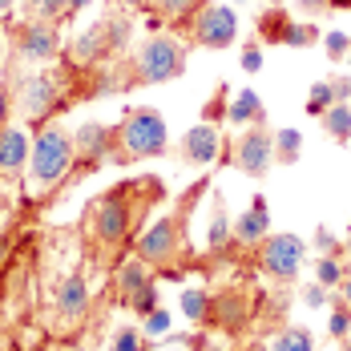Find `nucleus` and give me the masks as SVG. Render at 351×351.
<instances>
[{
    "instance_id": "obj_1",
    "label": "nucleus",
    "mask_w": 351,
    "mask_h": 351,
    "mask_svg": "<svg viewBox=\"0 0 351 351\" xmlns=\"http://www.w3.org/2000/svg\"><path fill=\"white\" fill-rule=\"evenodd\" d=\"M73 162H77V149H73V130L61 125H40L29 149V182L33 186H57L73 174Z\"/></svg>"
},
{
    "instance_id": "obj_2",
    "label": "nucleus",
    "mask_w": 351,
    "mask_h": 351,
    "mask_svg": "<svg viewBox=\"0 0 351 351\" xmlns=\"http://www.w3.org/2000/svg\"><path fill=\"white\" fill-rule=\"evenodd\" d=\"M166 149H170L166 117L149 106L125 109L117 125V158H162Z\"/></svg>"
},
{
    "instance_id": "obj_3",
    "label": "nucleus",
    "mask_w": 351,
    "mask_h": 351,
    "mask_svg": "<svg viewBox=\"0 0 351 351\" xmlns=\"http://www.w3.org/2000/svg\"><path fill=\"white\" fill-rule=\"evenodd\" d=\"M12 113L25 121V125H49V117L61 109V77L57 73H21L12 85Z\"/></svg>"
},
{
    "instance_id": "obj_4",
    "label": "nucleus",
    "mask_w": 351,
    "mask_h": 351,
    "mask_svg": "<svg viewBox=\"0 0 351 351\" xmlns=\"http://www.w3.org/2000/svg\"><path fill=\"white\" fill-rule=\"evenodd\" d=\"M186 73V45L170 33H154L141 40L134 57V81L141 85H166Z\"/></svg>"
},
{
    "instance_id": "obj_5",
    "label": "nucleus",
    "mask_w": 351,
    "mask_h": 351,
    "mask_svg": "<svg viewBox=\"0 0 351 351\" xmlns=\"http://www.w3.org/2000/svg\"><path fill=\"white\" fill-rule=\"evenodd\" d=\"M134 222H138V206L130 198L125 186H113L106 198L89 210V230L101 246H121L134 239Z\"/></svg>"
},
{
    "instance_id": "obj_6",
    "label": "nucleus",
    "mask_w": 351,
    "mask_h": 351,
    "mask_svg": "<svg viewBox=\"0 0 351 351\" xmlns=\"http://www.w3.org/2000/svg\"><path fill=\"white\" fill-rule=\"evenodd\" d=\"M254 258H258V271L271 275L279 282H295L303 263H307V243L299 234H267L263 243L254 246Z\"/></svg>"
},
{
    "instance_id": "obj_7",
    "label": "nucleus",
    "mask_w": 351,
    "mask_h": 351,
    "mask_svg": "<svg viewBox=\"0 0 351 351\" xmlns=\"http://www.w3.org/2000/svg\"><path fill=\"white\" fill-rule=\"evenodd\" d=\"M134 250H138L141 263H149V267H170L178 258V250H182V218L178 214L154 218L134 239Z\"/></svg>"
},
{
    "instance_id": "obj_8",
    "label": "nucleus",
    "mask_w": 351,
    "mask_h": 351,
    "mask_svg": "<svg viewBox=\"0 0 351 351\" xmlns=\"http://www.w3.org/2000/svg\"><path fill=\"white\" fill-rule=\"evenodd\" d=\"M190 40L198 49H230L239 40V12L230 4H202L190 16Z\"/></svg>"
},
{
    "instance_id": "obj_9",
    "label": "nucleus",
    "mask_w": 351,
    "mask_h": 351,
    "mask_svg": "<svg viewBox=\"0 0 351 351\" xmlns=\"http://www.w3.org/2000/svg\"><path fill=\"white\" fill-rule=\"evenodd\" d=\"M230 166H239L246 178H267L275 166V130L246 125L234 141V149H230Z\"/></svg>"
},
{
    "instance_id": "obj_10",
    "label": "nucleus",
    "mask_w": 351,
    "mask_h": 351,
    "mask_svg": "<svg viewBox=\"0 0 351 351\" xmlns=\"http://www.w3.org/2000/svg\"><path fill=\"white\" fill-rule=\"evenodd\" d=\"M12 53H16V61H29V65L53 61L61 53V25L57 21H25L12 33Z\"/></svg>"
},
{
    "instance_id": "obj_11",
    "label": "nucleus",
    "mask_w": 351,
    "mask_h": 351,
    "mask_svg": "<svg viewBox=\"0 0 351 351\" xmlns=\"http://www.w3.org/2000/svg\"><path fill=\"white\" fill-rule=\"evenodd\" d=\"M73 149H77V162L101 166L106 158H117V130H109L101 121H85L73 130Z\"/></svg>"
},
{
    "instance_id": "obj_12",
    "label": "nucleus",
    "mask_w": 351,
    "mask_h": 351,
    "mask_svg": "<svg viewBox=\"0 0 351 351\" xmlns=\"http://www.w3.org/2000/svg\"><path fill=\"white\" fill-rule=\"evenodd\" d=\"M218 149H222V138H218V130H214L210 121H198V125H190L182 141H178V154H182V162H190V166H210L214 158H218Z\"/></svg>"
},
{
    "instance_id": "obj_13",
    "label": "nucleus",
    "mask_w": 351,
    "mask_h": 351,
    "mask_svg": "<svg viewBox=\"0 0 351 351\" xmlns=\"http://www.w3.org/2000/svg\"><path fill=\"white\" fill-rule=\"evenodd\" d=\"M109 53V36H106V21H97V25H89V29H81V33L69 40V57L77 69H89V65H101Z\"/></svg>"
},
{
    "instance_id": "obj_14",
    "label": "nucleus",
    "mask_w": 351,
    "mask_h": 351,
    "mask_svg": "<svg viewBox=\"0 0 351 351\" xmlns=\"http://www.w3.org/2000/svg\"><path fill=\"white\" fill-rule=\"evenodd\" d=\"M267 234H271V206H267L263 194H254V202H250V206L239 214V222H234V243H243V246L254 250Z\"/></svg>"
},
{
    "instance_id": "obj_15",
    "label": "nucleus",
    "mask_w": 351,
    "mask_h": 351,
    "mask_svg": "<svg viewBox=\"0 0 351 351\" xmlns=\"http://www.w3.org/2000/svg\"><path fill=\"white\" fill-rule=\"evenodd\" d=\"M53 307H57L61 319H81L85 311H89V282H85L81 271H73V275H65V279L57 282Z\"/></svg>"
},
{
    "instance_id": "obj_16",
    "label": "nucleus",
    "mask_w": 351,
    "mask_h": 351,
    "mask_svg": "<svg viewBox=\"0 0 351 351\" xmlns=\"http://www.w3.org/2000/svg\"><path fill=\"white\" fill-rule=\"evenodd\" d=\"M29 138H25V130H16V125H4L0 130V178H16L25 166H29Z\"/></svg>"
},
{
    "instance_id": "obj_17",
    "label": "nucleus",
    "mask_w": 351,
    "mask_h": 351,
    "mask_svg": "<svg viewBox=\"0 0 351 351\" xmlns=\"http://www.w3.org/2000/svg\"><path fill=\"white\" fill-rule=\"evenodd\" d=\"M243 323H246V299L243 295H234V291L214 295L210 327H226V331H234V327H243Z\"/></svg>"
},
{
    "instance_id": "obj_18",
    "label": "nucleus",
    "mask_w": 351,
    "mask_h": 351,
    "mask_svg": "<svg viewBox=\"0 0 351 351\" xmlns=\"http://www.w3.org/2000/svg\"><path fill=\"white\" fill-rule=\"evenodd\" d=\"M226 121H234V125H263V121H267L263 97H258L254 89L234 93V101H230V109H226Z\"/></svg>"
},
{
    "instance_id": "obj_19",
    "label": "nucleus",
    "mask_w": 351,
    "mask_h": 351,
    "mask_svg": "<svg viewBox=\"0 0 351 351\" xmlns=\"http://www.w3.org/2000/svg\"><path fill=\"white\" fill-rule=\"evenodd\" d=\"M291 25H295L291 12H287L282 4H275V8H263V12H258V25H254V29H258V40H263V45H282Z\"/></svg>"
},
{
    "instance_id": "obj_20",
    "label": "nucleus",
    "mask_w": 351,
    "mask_h": 351,
    "mask_svg": "<svg viewBox=\"0 0 351 351\" xmlns=\"http://www.w3.org/2000/svg\"><path fill=\"white\" fill-rule=\"evenodd\" d=\"M149 271H154V267H149V263H141V258L121 263V267H117V291H121V299H130V295H138L141 287H149V282H154Z\"/></svg>"
},
{
    "instance_id": "obj_21",
    "label": "nucleus",
    "mask_w": 351,
    "mask_h": 351,
    "mask_svg": "<svg viewBox=\"0 0 351 351\" xmlns=\"http://www.w3.org/2000/svg\"><path fill=\"white\" fill-rule=\"evenodd\" d=\"M319 121H323V130H327V138L331 141H339V145H348L351 141V101H335Z\"/></svg>"
},
{
    "instance_id": "obj_22",
    "label": "nucleus",
    "mask_w": 351,
    "mask_h": 351,
    "mask_svg": "<svg viewBox=\"0 0 351 351\" xmlns=\"http://www.w3.org/2000/svg\"><path fill=\"white\" fill-rule=\"evenodd\" d=\"M303 158V134L295 130V125H282V130H275V162H282V166H295Z\"/></svg>"
},
{
    "instance_id": "obj_23",
    "label": "nucleus",
    "mask_w": 351,
    "mask_h": 351,
    "mask_svg": "<svg viewBox=\"0 0 351 351\" xmlns=\"http://www.w3.org/2000/svg\"><path fill=\"white\" fill-rule=\"evenodd\" d=\"M210 307H214V295L202 291V287H186L182 291V311L190 323H210Z\"/></svg>"
},
{
    "instance_id": "obj_24",
    "label": "nucleus",
    "mask_w": 351,
    "mask_h": 351,
    "mask_svg": "<svg viewBox=\"0 0 351 351\" xmlns=\"http://www.w3.org/2000/svg\"><path fill=\"white\" fill-rule=\"evenodd\" d=\"M343 279H348V263H343V254H319L315 258V282L319 287L335 291Z\"/></svg>"
},
{
    "instance_id": "obj_25",
    "label": "nucleus",
    "mask_w": 351,
    "mask_h": 351,
    "mask_svg": "<svg viewBox=\"0 0 351 351\" xmlns=\"http://www.w3.org/2000/svg\"><path fill=\"white\" fill-rule=\"evenodd\" d=\"M267 351H315V339H311L307 327H282Z\"/></svg>"
},
{
    "instance_id": "obj_26",
    "label": "nucleus",
    "mask_w": 351,
    "mask_h": 351,
    "mask_svg": "<svg viewBox=\"0 0 351 351\" xmlns=\"http://www.w3.org/2000/svg\"><path fill=\"white\" fill-rule=\"evenodd\" d=\"M149 8L158 12V21H174L178 25V21H190L202 8V0H154Z\"/></svg>"
},
{
    "instance_id": "obj_27",
    "label": "nucleus",
    "mask_w": 351,
    "mask_h": 351,
    "mask_svg": "<svg viewBox=\"0 0 351 351\" xmlns=\"http://www.w3.org/2000/svg\"><path fill=\"white\" fill-rule=\"evenodd\" d=\"M335 101H339L335 81H315V85H311V93H307V106H303V109H307L311 117H323V113L335 106Z\"/></svg>"
},
{
    "instance_id": "obj_28",
    "label": "nucleus",
    "mask_w": 351,
    "mask_h": 351,
    "mask_svg": "<svg viewBox=\"0 0 351 351\" xmlns=\"http://www.w3.org/2000/svg\"><path fill=\"white\" fill-rule=\"evenodd\" d=\"M106 36H109V49H113V53H125V45H130V36H134V21H130L125 12L106 16Z\"/></svg>"
},
{
    "instance_id": "obj_29",
    "label": "nucleus",
    "mask_w": 351,
    "mask_h": 351,
    "mask_svg": "<svg viewBox=\"0 0 351 351\" xmlns=\"http://www.w3.org/2000/svg\"><path fill=\"white\" fill-rule=\"evenodd\" d=\"M206 243H210V250H222L226 243H234V222L226 218L222 202L214 206V218H210V234H206Z\"/></svg>"
},
{
    "instance_id": "obj_30",
    "label": "nucleus",
    "mask_w": 351,
    "mask_h": 351,
    "mask_svg": "<svg viewBox=\"0 0 351 351\" xmlns=\"http://www.w3.org/2000/svg\"><path fill=\"white\" fill-rule=\"evenodd\" d=\"M323 53H327V61H331V65L348 61V53H351V33H343V29H327V33H323Z\"/></svg>"
},
{
    "instance_id": "obj_31",
    "label": "nucleus",
    "mask_w": 351,
    "mask_h": 351,
    "mask_svg": "<svg viewBox=\"0 0 351 351\" xmlns=\"http://www.w3.org/2000/svg\"><path fill=\"white\" fill-rule=\"evenodd\" d=\"M125 307H130L134 315H141V319L149 315V311H158V307H162V291H158V282H149V287H141L138 295H130Z\"/></svg>"
},
{
    "instance_id": "obj_32",
    "label": "nucleus",
    "mask_w": 351,
    "mask_h": 351,
    "mask_svg": "<svg viewBox=\"0 0 351 351\" xmlns=\"http://www.w3.org/2000/svg\"><path fill=\"white\" fill-rule=\"evenodd\" d=\"M29 21H65V0H25Z\"/></svg>"
},
{
    "instance_id": "obj_33",
    "label": "nucleus",
    "mask_w": 351,
    "mask_h": 351,
    "mask_svg": "<svg viewBox=\"0 0 351 351\" xmlns=\"http://www.w3.org/2000/svg\"><path fill=\"white\" fill-rule=\"evenodd\" d=\"M327 335L331 339H351V307L343 299H335V307H331V319H327Z\"/></svg>"
},
{
    "instance_id": "obj_34",
    "label": "nucleus",
    "mask_w": 351,
    "mask_h": 351,
    "mask_svg": "<svg viewBox=\"0 0 351 351\" xmlns=\"http://www.w3.org/2000/svg\"><path fill=\"white\" fill-rule=\"evenodd\" d=\"M319 25H311V21H303V25H291V29H287V40H282V45H287V49H311V45H319Z\"/></svg>"
},
{
    "instance_id": "obj_35",
    "label": "nucleus",
    "mask_w": 351,
    "mask_h": 351,
    "mask_svg": "<svg viewBox=\"0 0 351 351\" xmlns=\"http://www.w3.org/2000/svg\"><path fill=\"white\" fill-rule=\"evenodd\" d=\"M141 348H145V339H141L138 327H121L113 335V343H109V351H141Z\"/></svg>"
},
{
    "instance_id": "obj_36",
    "label": "nucleus",
    "mask_w": 351,
    "mask_h": 351,
    "mask_svg": "<svg viewBox=\"0 0 351 351\" xmlns=\"http://www.w3.org/2000/svg\"><path fill=\"white\" fill-rule=\"evenodd\" d=\"M226 93H230V89H226V81H222V85H218V89H214V97L210 101H206V109H202V121H210L214 125V117H226Z\"/></svg>"
},
{
    "instance_id": "obj_37",
    "label": "nucleus",
    "mask_w": 351,
    "mask_h": 351,
    "mask_svg": "<svg viewBox=\"0 0 351 351\" xmlns=\"http://www.w3.org/2000/svg\"><path fill=\"white\" fill-rule=\"evenodd\" d=\"M166 331H170V311H166V307H158V311L145 315V335H149V339H158V335H166Z\"/></svg>"
},
{
    "instance_id": "obj_38",
    "label": "nucleus",
    "mask_w": 351,
    "mask_h": 351,
    "mask_svg": "<svg viewBox=\"0 0 351 351\" xmlns=\"http://www.w3.org/2000/svg\"><path fill=\"white\" fill-rule=\"evenodd\" d=\"M315 250H319V254H343V243H339L327 226H319V230H315Z\"/></svg>"
},
{
    "instance_id": "obj_39",
    "label": "nucleus",
    "mask_w": 351,
    "mask_h": 351,
    "mask_svg": "<svg viewBox=\"0 0 351 351\" xmlns=\"http://www.w3.org/2000/svg\"><path fill=\"white\" fill-rule=\"evenodd\" d=\"M243 69L246 73H258V69H263V45H258V40L243 45Z\"/></svg>"
},
{
    "instance_id": "obj_40",
    "label": "nucleus",
    "mask_w": 351,
    "mask_h": 351,
    "mask_svg": "<svg viewBox=\"0 0 351 351\" xmlns=\"http://www.w3.org/2000/svg\"><path fill=\"white\" fill-rule=\"evenodd\" d=\"M303 303L319 311V307H327V303H331V291H327V287H319V282H311V287L303 291Z\"/></svg>"
},
{
    "instance_id": "obj_41",
    "label": "nucleus",
    "mask_w": 351,
    "mask_h": 351,
    "mask_svg": "<svg viewBox=\"0 0 351 351\" xmlns=\"http://www.w3.org/2000/svg\"><path fill=\"white\" fill-rule=\"evenodd\" d=\"M8 117H12V89L0 81V130L8 125Z\"/></svg>"
},
{
    "instance_id": "obj_42",
    "label": "nucleus",
    "mask_w": 351,
    "mask_h": 351,
    "mask_svg": "<svg viewBox=\"0 0 351 351\" xmlns=\"http://www.w3.org/2000/svg\"><path fill=\"white\" fill-rule=\"evenodd\" d=\"M295 4H299L307 16H315V12H323V8H327V0H295Z\"/></svg>"
},
{
    "instance_id": "obj_43",
    "label": "nucleus",
    "mask_w": 351,
    "mask_h": 351,
    "mask_svg": "<svg viewBox=\"0 0 351 351\" xmlns=\"http://www.w3.org/2000/svg\"><path fill=\"white\" fill-rule=\"evenodd\" d=\"M335 93L339 101H351V77H335Z\"/></svg>"
},
{
    "instance_id": "obj_44",
    "label": "nucleus",
    "mask_w": 351,
    "mask_h": 351,
    "mask_svg": "<svg viewBox=\"0 0 351 351\" xmlns=\"http://www.w3.org/2000/svg\"><path fill=\"white\" fill-rule=\"evenodd\" d=\"M89 4H93V0H65V21H69V16H77L81 8H89Z\"/></svg>"
},
{
    "instance_id": "obj_45",
    "label": "nucleus",
    "mask_w": 351,
    "mask_h": 351,
    "mask_svg": "<svg viewBox=\"0 0 351 351\" xmlns=\"http://www.w3.org/2000/svg\"><path fill=\"white\" fill-rule=\"evenodd\" d=\"M339 299H343V303L351 307V275H348L343 282H339Z\"/></svg>"
},
{
    "instance_id": "obj_46",
    "label": "nucleus",
    "mask_w": 351,
    "mask_h": 351,
    "mask_svg": "<svg viewBox=\"0 0 351 351\" xmlns=\"http://www.w3.org/2000/svg\"><path fill=\"white\" fill-rule=\"evenodd\" d=\"M117 4H121V8H149L154 0H117Z\"/></svg>"
},
{
    "instance_id": "obj_47",
    "label": "nucleus",
    "mask_w": 351,
    "mask_h": 351,
    "mask_svg": "<svg viewBox=\"0 0 351 351\" xmlns=\"http://www.w3.org/2000/svg\"><path fill=\"white\" fill-rule=\"evenodd\" d=\"M327 8H339V12H351V0H327Z\"/></svg>"
},
{
    "instance_id": "obj_48",
    "label": "nucleus",
    "mask_w": 351,
    "mask_h": 351,
    "mask_svg": "<svg viewBox=\"0 0 351 351\" xmlns=\"http://www.w3.org/2000/svg\"><path fill=\"white\" fill-rule=\"evenodd\" d=\"M343 263H348V267H351V234H348V239H343Z\"/></svg>"
},
{
    "instance_id": "obj_49",
    "label": "nucleus",
    "mask_w": 351,
    "mask_h": 351,
    "mask_svg": "<svg viewBox=\"0 0 351 351\" xmlns=\"http://www.w3.org/2000/svg\"><path fill=\"white\" fill-rule=\"evenodd\" d=\"M12 8V0H0V12H8Z\"/></svg>"
},
{
    "instance_id": "obj_50",
    "label": "nucleus",
    "mask_w": 351,
    "mask_h": 351,
    "mask_svg": "<svg viewBox=\"0 0 351 351\" xmlns=\"http://www.w3.org/2000/svg\"><path fill=\"white\" fill-rule=\"evenodd\" d=\"M0 69H4V36H0Z\"/></svg>"
},
{
    "instance_id": "obj_51",
    "label": "nucleus",
    "mask_w": 351,
    "mask_h": 351,
    "mask_svg": "<svg viewBox=\"0 0 351 351\" xmlns=\"http://www.w3.org/2000/svg\"><path fill=\"white\" fill-rule=\"evenodd\" d=\"M339 351H351V339H343V343H339Z\"/></svg>"
},
{
    "instance_id": "obj_52",
    "label": "nucleus",
    "mask_w": 351,
    "mask_h": 351,
    "mask_svg": "<svg viewBox=\"0 0 351 351\" xmlns=\"http://www.w3.org/2000/svg\"><path fill=\"white\" fill-rule=\"evenodd\" d=\"M61 351H85V348H61Z\"/></svg>"
},
{
    "instance_id": "obj_53",
    "label": "nucleus",
    "mask_w": 351,
    "mask_h": 351,
    "mask_svg": "<svg viewBox=\"0 0 351 351\" xmlns=\"http://www.w3.org/2000/svg\"><path fill=\"white\" fill-rule=\"evenodd\" d=\"M246 351H267V348H246Z\"/></svg>"
},
{
    "instance_id": "obj_54",
    "label": "nucleus",
    "mask_w": 351,
    "mask_h": 351,
    "mask_svg": "<svg viewBox=\"0 0 351 351\" xmlns=\"http://www.w3.org/2000/svg\"><path fill=\"white\" fill-rule=\"evenodd\" d=\"M348 61H351V53H348Z\"/></svg>"
}]
</instances>
